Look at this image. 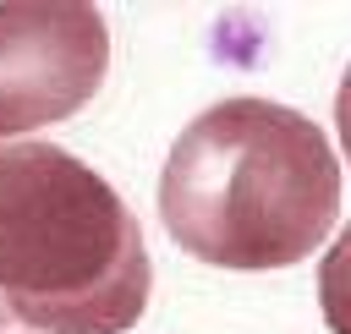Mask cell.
<instances>
[{
	"label": "cell",
	"mask_w": 351,
	"mask_h": 334,
	"mask_svg": "<svg viewBox=\"0 0 351 334\" xmlns=\"http://www.w3.org/2000/svg\"><path fill=\"white\" fill-rule=\"evenodd\" d=\"M0 334H33V329H22V323H16V312L0 301Z\"/></svg>",
	"instance_id": "cell-6"
},
{
	"label": "cell",
	"mask_w": 351,
	"mask_h": 334,
	"mask_svg": "<svg viewBox=\"0 0 351 334\" xmlns=\"http://www.w3.org/2000/svg\"><path fill=\"white\" fill-rule=\"evenodd\" d=\"M318 307H324L329 334H351V219L318 263Z\"/></svg>",
	"instance_id": "cell-4"
},
{
	"label": "cell",
	"mask_w": 351,
	"mask_h": 334,
	"mask_svg": "<svg viewBox=\"0 0 351 334\" xmlns=\"http://www.w3.org/2000/svg\"><path fill=\"white\" fill-rule=\"evenodd\" d=\"M335 126H340V137H346V159H351V66H346L340 93H335Z\"/></svg>",
	"instance_id": "cell-5"
},
{
	"label": "cell",
	"mask_w": 351,
	"mask_h": 334,
	"mask_svg": "<svg viewBox=\"0 0 351 334\" xmlns=\"http://www.w3.org/2000/svg\"><path fill=\"white\" fill-rule=\"evenodd\" d=\"M148 241L121 192L55 142H0V301L33 334H126Z\"/></svg>",
	"instance_id": "cell-2"
},
{
	"label": "cell",
	"mask_w": 351,
	"mask_h": 334,
	"mask_svg": "<svg viewBox=\"0 0 351 334\" xmlns=\"http://www.w3.org/2000/svg\"><path fill=\"white\" fill-rule=\"evenodd\" d=\"M159 219L181 252L214 268L302 263L340 219L335 148L291 104L219 99L176 137Z\"/></svg>",
	"instance_id": "cell-1"
},
{
	"label": "cell",
	"mask_w": 351,
	"mask_h": 334,
	"mask_svg": "<svg viewBox=\"0 0 351 334\" xmlns=\"http://www.w3.org/2000/svg\"><path fill=\"white\" fill-rule=\"evenodd\" d=\"M110 66V33L93 5H0V137L77 115Z\"/></svg>",
	"instance_id": "cell-3"
}]
</instances>
